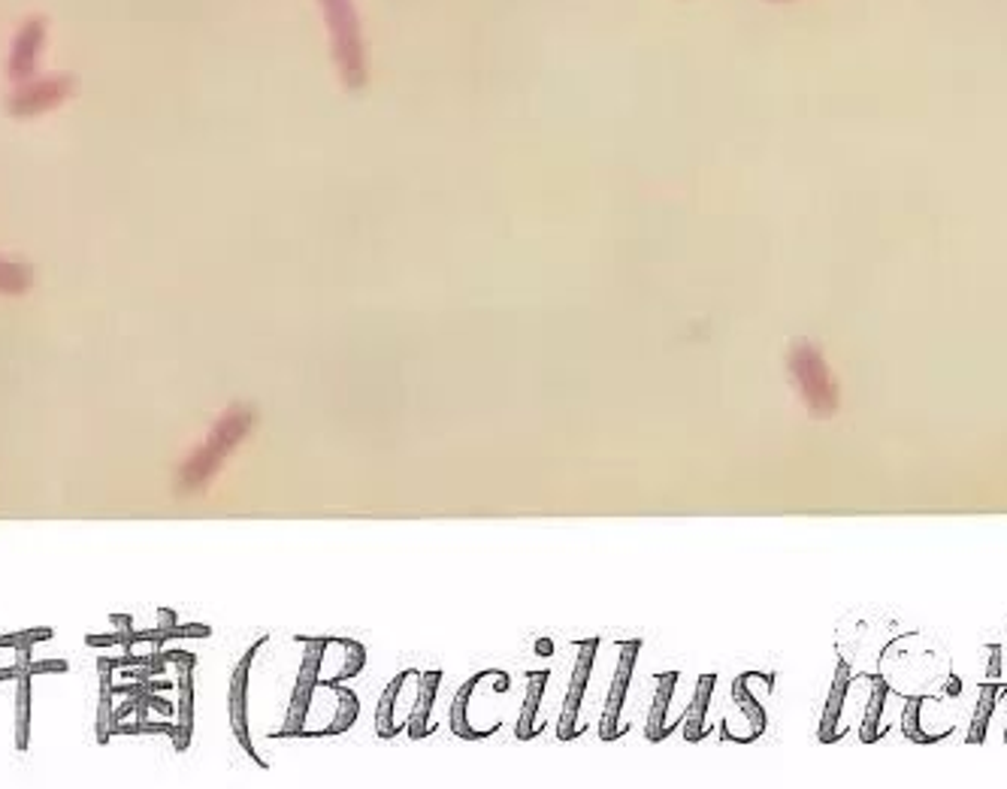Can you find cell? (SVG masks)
Masks as SVG:
<instances>
[{"mask_svg": "<svg viewBox=\"0 0 1007 789\" xmlns=\"http://www.w3.org/2000/svg\"><path fill=\"white\" fill-rule=\"evenodd\" d=\"M887 696H890V684L884 681V678H875V684H872V696L865 702V714H863V729H860V738H863L865 744H872L880 738V717H884V705H887Z\"/></svg>", "mask_w": 1007, "mask_h": 789, "instance_id": "obj_17", "label": "cell"}, {"mask_svg": "<svg viewBox=\"0 0 1007 789\" xmlns=\"http://www.w3.org/2000/svg\"><path fill=\"white\" fill-rule=\"evenodd\" d=\"M487 674H490V672L472 674L470 681H466V684L460 686L458 693H454V702H451V729H454V735L463 738V741H482V738H487L485 732H482V729H472V726H470L472 693H475V686L482 684Z\"/></svg>", "mask_w": 1007, "mask_h": 789, "instance_id": "obj_16", "label": "cell"}, {"mask_svg": "<svg viewBox=\"0 0 1007 789\" xmlns=\"http://www.w3.org/2000/svg\"><path fill=\"white\" fill-rule=\"evenodd\" d=\"M639 650L641 641L639 638H632V641H624L620 645V660L615 666V681H612V690H608V699L602 705V720H600V738L608 744V741H617V738L624 735V729H620V711H624V702H627L629 684H632V669H636V660H639Z\"/></svg>", "mask_w": 1007, "mask_h": 789, "instance_id": "obj_5", "label": "cell"}, {"mask_svg": "<svg viewBox=\"0 0 1007 789\" xmlns=\"http://www.w3.org/2000/svg\"><path fill=\"white\" fill-rule=\"evenodd\" d=\"M550 681L548 669H538V672H526V696H523L521 717L514 726V735L518 741H530L542 732V720H538V705H542V693Z\"/></svg>", "mask_w": 1007, "mask_h": 789, "instance_id": "obj_13", "label": "cell"}, {"mask_svg": "<svg viewBox=\"0 0 1007 789\" xmlns=\"http://www.w3.org/2000/svg\"><path fill=\"white\" fill-rule=\"evenodd\" d=\"M793 366H796V376H798V388L802 393L808 397L811 402V409H824V412H832L836 409V385H832V378L826 373L824 361L814 354V351H805V354H793Z\"/></svg>", "mask_w": 1007, "mask_h": 789, "instance_id": "obj_7", "label": "cell"}, {"mask_svg": "<svg viewBox=\"0 0 1007 789\" xmlns=\"http://www.w3.org/2000/svg\"><path fill=\"white\" fill-rule=\"evenodd\" d=\"M415 674L418 672H412V669H408V672H400L396 678H393L391 684L384 686V693H381L379 711H376V735L384 738V741H391V738H396L403 729H406V720L396 714V708H400V696H403V690H406V684L415 678Z\"/></svg>", "mask_w": 1007, "mask_h": 789, "instance_id": "obj_11", "label": "cell"}, {"mask_svg": "<svg viewBox=\"0 0 1007 789\" xmlns=\"http://www.w3.org/2000/svg\"><path fill=\"white\" fill-rule=\"evenodd\" d=\"M318 3H321V15L328 25L330 52H333L340 79L348 91H360L369 82V55L360 13L354 0H318Z\"/></svg>", "mask_w": 1007, "mask_h": 789, "instance_id": "obj_1", "label": "cell"}, {"mask_svg": "<svg viewBox=\"0 0 1007 789\" xmlns=\"http://www.w3.org/2000/svg\"><path fill=\"white\" fill-rule=\"evenodd\" d=\"M733 696H735V705H738V708H742V714H745L747 720H750V741H754V738H759L762 732H766V708L759 705L757 696H754L750 690L745 693V681H742V674L735 678Z\"/></svg>", "mask_w": 1007, "mask_h": 789, "instance_id": "obj_19", "label": "cell"}, {"mask_svg": "<svg viewBox=\"0 0 1007 789\" xmlns=\"http://www.w3.org/2000/svg\"><path fill=\"white\" fill-rule=\"evenodd\" d=\"M70 89H73V82L67 76L27 82V85H22V89L10 97V113H13V116H39V113H46V109L61 104L67 94H70Z\"/></svg>", "mask_w": 1007, "mask_h": 789, "instance_id": "obj_6", "label": "cell"}, {"mask_svg": "<svg viewBox=\"0 0 1007 789\" xmlns=\"http://www.w3.org/2000/svg\"><path fill=\"white\" fill-rule=\"evenodd\" d=\"M157 621H161V629H170V626H176V611L161 609L157 611Z\"/></svg>", "mask_w": 1007, "mask_h": 789, "instance_id": "obj_32", "label": "cell"}, {"mask_svg": "<svg viewBox=\"0 0 1007 789\" xmlns=\"http://www.w3.org/2000/svg\"><path fill=\"white\" fill-rule=\"evenodd\" d=\"M680 674L678 672H656L654 674V702H651V711H648V726H644V738L651 741V744H660L663 738L672 732V726L666 723L668 717V705H672V696H675V686H678Z\"/></svg>", "mask_w": 1007, "mask_h": 789, "instance_id": "obj_12", "label": "cell"}, {"mask_svg": "<svg viewBox=\"0 0 1007 789\" xmlns=\"http://www.w3.org/2000/svg\"><path fill=\"white\" fill-rule=\"evenodd\" d=\"M596 650H600V638H588V641H578L576 666H572V681L566 690V702H562L560 723H557V738L560 741H572L578 738V714H581V702L588 693L590 674H593V662H596Z\"/></svg>", "mask_w": 1007, "mask_h": 789, "instance_id": "obj_4", "label": "cell"}, {"mask_svg": "<svg viewBox=\"0 0 1007 789\" xmlns=\"http://www.w3.org/2000/svg\"><path fill=\"white\" fill-rule=\"evenodd\" d=\"M143 735H170V738H176V726H173L170 720H164V723H152V720H145Z\"/></svg>", "mask_w": 1007, "mask_h": 789, "instance_id": "obj_25", "label": "cell"}, {"mask_svg": "<svg viewBox=\"0 0 1007 789\" xmlns=\"http://www.w3.org/2000/svg\"><path fill=\"white\" fill-rule=\"evenodd\" d=\"M306 650H303L300 674H297V684L288 699V717L279 732H273V738H300V732L306 729L309 711H312V699L321 686V660H324V647L328 638H300Z\"/></svg>", "mask_w": 1007, "mask_h": 789, "instance_id": "obj_2", "label": "cell"}, {"mask_svg": "<svg viewBox=\"0 0 1007 789\" xmlns=\"http://www.w3.org/2000/svg\"><path fill=\"white\" fill-rule=\"evenodd\" d=\"M1005 741H1007V729H1005Z\"/></svg>", "mask_w": 1007, "mask_h": 789, "instance_id": "obj_34", "label": "cell"}, {"mask_svg": "<svg viewBox=\"0 0 1007 789\" xmlns=\"http://www.w3.org/2000/svg\"><path fill=\"white\" fill-rule=\"evenodd\" d=\"M848 690H851V666H848V662H838L836 681H832L824 717H820V741H824V744H829V741H836L838 738V720H841V714H844Z\"/></svg>", "mask_w": 1007, "mask_h": 789, "instance_id": "obj_15", "label": "cell"}, {"mask_svg": "<svg viewBox=\"0 0 1007 789\" xmlns=\"http://www.w3.org/2000/svg\"><path fill=\"white\" fill-rule=\"evenodd\" d=\"M70 672L67 660H39L31 662V674H64Z\"/></svg>", "mask_w": 1007, "mask_h": 789, "instance_id": "obj_23", "label": "cell"}, {"mask_svg": "<svg viewBox=\"0 0 1007 789\" xmlns=\"http://www.w3.org/2000/svg\"><path fill=\"white\" fill-rule=\"evenodd\" d=\"M194 662L197 657L173 662L179 674V717H176V738H173L176 751H188L191 732H194Z\"/></svg>", "mask_w": 1007, "mask_h": 789, "instance_id": "obj_10", "label": "cell"}, {"mask_svg": "<svg viewBox=\"0 0 1007 789\" xmlns=\"http://www.w3.org/2000/svg\"><path fill=\"white\" fill-rule=\"evenodd\" d=\"M986 669H990L986 674H990L993 681H995V678H1002V674H1005V672H1002V647H990V666H986Z\"/></svg>", "mask_w": 1007, "mask_h": 789, "instance_id": "obj_28", "label": "cell"}, {"mask_svg": "<svg viewBox=\"0 0 1007 789\" xmlns=\"http://www.w3.org/2000/svg\"><path fill=\"white\" fill-rule=\"evenodd\" d=\"M112 729V693H100V711H97V744H109Z\"/></svg>", "mask_w": 1007, "mask_h": 789, "instance_id": "obj_22", "label": "cell"}, {"mask_svg": "<svg viewBox=\"0 0 1007 789\" xmlns=\"http://www.w3.org/2000/svg\"><path fill=\"white\" fill-rule=\"evenodd\" d=\"M27 633V641H31V645H37V641H49V638H52V629H49V626H39V629H25Z\"/></svg>", "mask_w": 1007, "mask_h": 789, "instance_id": "obj_30", "label": "cell"}, {"mask_svg": "<svg viewBox=\"0 0 1007 789\" xmlns=\"http://www.w3.org/2000/svg\"><path fill=\"white\" fill-rule=\"evenodd\" d=\"M109 623L116 626L118 633H125V635H131L133 629H137V626H133L131 614H109Z\"/></svg>", "mask_w": 1007, "mask_h": 789, "instance_id": "obj_27", "label": "cell"}, {"mask_svg": "<svg viewBox=\"0 0 1007 789\" xmlns=\"http://www.w3.org/2000/svg\"><path fill=\"white\" fill-rule=\"evenodd\" d=\"M774 3H784V0H774Z\"/></svg>", "mask_w": 1007, "mask_h": 789, "instance_id": "obj_33", "label": "cell"}, {"mask_svg": "<svg viewBox=\"0 0 1007 789\" xmlns=\"http://www.w3.org/2000/svg\"><path fill=\"white\" fill-rule=\"evenodd\" d=\"M442 684V672H418V693L412 702V711H408L406 732L412 741L427 738L436 729L433 723V705H436V693Z\"/></svg>", "mask_w": 1007, "mask_h": 789, "instance_id": "obj_9", "label": "cell"}, {"mask_svg": "<svg viewBox=\"0 0 1007 789\" xmlns=\"http://www.w3.org/2000/svg\"><path fill=\"white\" fill-rule=\"evenodd\" d=\"M31 678L34 674H19V699H15V747L27 751V732H31Z\"/></svg>", "mask_w": 1007, "mask_h": 789, "instance_id": "obj_18", "label": "cell"}, {"mask_svg": "<svg viewBox=\"0 0 1007 789\" xmlns=\"http://www.w3.org/2000/svg\"><path fill=\"white\" fill-rule=\"evenodd\" d=\"M266 645V635L258 638L254 645L242 653V660L236 662L234 674H230V696H227V711H230V726H234V735L239 741V747L249 753L254 763L266 768V759H263L261 753L254 751V744H251L249 735V674H251V662L258 657V650Z\"/></svg>", "mask_w": 1007, "mask_h": 789, "instance_id": "obj_3", "label": "cell"}, {"mask_svg": "<svg viewBox=\"0 0 1007 789\" xmlns=\"http://www.w3.org/2000/svg\"><path fill=\"white\" fill-rule=\"evenodd\" d=\"M998 693H1002V686L998 684H986L981 690V702H978V711H974V720H971L969 732L971 744H981L983 738H986V729H990V717H993L995 711Z\"/></svg>", "mask_w": 1007, "mask_h": 789, "instance_id": "obj_20", "label": "cell"}, {"mask_svg": "<svg viewBox=\"0 0 1007 789\" xmlns=\"http://www.w3.org/2000/svg\"><path fill=\"white\" fill-rule=\"evenodd\" d=\"M714 686H718V674L714 672H706L699 681H696L690 708L684 711V738H687L690 744H696V741H702V738H706V717H708V705H711V693H714Z\"/></svg>", "mask_w": 1007, "mask_h": 789, "instance_id": "obj_14", "label": "cell"}, {"mask_svg": "<svg viewBox=\"0 0 1007 789\" xmlns=\"http://www.w3.org/2000/svg\"><path fill=\"white\" fill-rule=\"evenodd\" d=\"M923 702H926V699H911V702H908V708H904V717H902L904 735L914 738V741H932L929 735H923V732H920V708H923Z\"/></svg>", "mask_w": 1007, "mask_h": 789, "instance_id": "obj_21", "label": "cell"}, {"mask_svg": "<svg viewBox=\"0 0 1007 789\" xmlns=\"http://www.w3.org/2000/svg\"><path fill=\"white\" fill-rule=\"evenodd\" d=\"M145 690H149V693H167V690H173V684L170 681H155V678H149V681H145Z\"/></svg>", "mask_w": 1007, "mask_h": 789, "instance_id": "obj_31", "label": "cell"}, {"mask_svg": "<svg viewBox=\"0 0 1007 789\" xmlns=\"http://www.w3.org/2000/svg\"><path fill=\"white\" fill-rule=\"evenodd\" d=\"M43 39H46V22L31 19V22L19 27V34L13 39V52H10V76L19 79V82L34 76Z\"/></svg>", "mask_w": 1007, "mask_h": 789, "instance_id": "obj_8", "label": "cell"}, {"mask_svg": "<svg viewBox=\"0 0 1007 789\" xmlns=\"http://www.w3.org/2000/svg\"><path fill=\"white\" fill-rule=\"evenodd\" d=\"M145 702H149V708H155V711H161L164 717H173V711H176V708H173V702L161 699V696L149 693V690H145Z\"/></svg>", "mask_w": 1007, "mask_h": 789, "instance_id": "obj_26", "label": "cell"}, {"mask_svg": "<svg viewBox=\"0 0 1007 789\" xmlns=\"http://www.w3.org/2000/svg\"><path fill=\"white\" fill-rule=\"evenodd\" d=\"M22 645H31V641H27V633L0 635V647H22Z\"/></svg>", "mask_w": 1007, "mask_h": 789, "instance_id": "obj_29", "label": "cell"}, {"mask_svg": "<svg viewBox=\"0 0 1007 789\" xmlns=\"http://www.w3.org/2000/svg\"><path fill=\"white\" fill-rule=\"evenodd\" d=\"M128 641V635L125 633H112V635H85V645L88 647H125Z\"/></svg>", "mask_w": 1007, "mask_h": 789, "instance_id": "obj_24", "label": "cell"}]
</instances>
